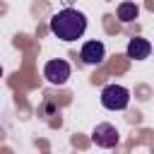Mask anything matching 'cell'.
Returning a JSON list of instances; mask_svg holds the SVG:
<instances>
[{"mask_svg":"<svg viewBox=\"0 0 154 154\" xmlns=\"http://www.w3.org/2000/svg\"><path fill=\"white\" fill-rule=\"evenodd\" d=\"M79 58L87 65H101L103 58H106V46L101 41H87L82 46V51H79Z\"/></svg>","mask_w":154,"mask_h":154,"instance_id":"5b68a950","label":"cell"},{"mask_svg":"<svg viewBox=\"0 0 154 154\" xmlns=\"http://www.w3.org/2000/svg\"><path fill=\"white\" fill-rule=\"evenodd\" d=\"M91 140L96 147H103V149H113L118 142H120V132L116 130V125L111 123H99L91 132Z\"/></svg>","mask_w":154,"mask_h":154,"instance_id":"3957f363","label":"cell"},{"mask_svg":"<svg viewBox=\"0 0 154 154\" xmlns=\"http://www.w3.org/2000/svg\"><path fill=\"white\" fill-rule=\"evenodd\" d=\"M48 26H51V31L58 38H63V41H77L84 34V29H87V17L79 10H75V7H65V10H60V12H55L51 17Z\"/></svg>","mask_w":154,"mask_h":154,"instance_id":"6da1fadb","label":"cell"},{"mask_svg":"<svg viewBox=\"0 0 154 154\" xmlns=\"http://www.w3.org/2000/svg\"><path fill=\"white\" fill-rule=\"evenodd\" d=\"M137 14H140V7L135 2H120L118 5V19L120 22H132V19H137Z\"/></svg>","mask_w":154,"mask_h":154,"instance_id":"52a82bcc","label":"cell"},{"mask_svg":"<svg viewBox=\"0 0 154 154\" xmlns=\"http://www.w3.org/2000/svg\"><path fill=\"white\" fill-rule=\"evenodd\" d=\"M43 77L51 82V84H65L67 77H70V65L67 60H48L43 65Z\"/></svg>","mask_w":154,"mask_h":154,"instance_id":"277c9868","label":"cell"},{"mask_svg":"<svg viewBox=\"0 0 154 154\" xmlns=\"http://www.w3.org/2000/svg\"><path fill=\"white\" fill-rule=\"evenodd\" d=\"M149 53H152V43H149L147 38L135 36V38L128 41V48H125V55H128V58H132V60H144V58H149Z\"/></svg>","mask_w":154,"mask_h":154,"instance_id":"8992f818","label":"cell"},{"mask_svg":"<svg viewBox=\"0 0 154 154\" xmlns=\"http://www.w3.org/2000/svg\"><path fill=\"white\" fill-rule=\"evenodd\" d=\"M101 103L108 111H123L130 103V91L120 84H108L101 89Z\"/></svg>","mask_w":154,"mask_h":154,"instance_id":"7a4b0ae2","label":"cell"}]
</instances>
